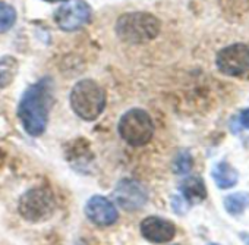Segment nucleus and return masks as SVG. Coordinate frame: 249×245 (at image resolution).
Listing matches in <instances>:
<instances>
[{
  "instance_id": "nucleus-14",
  "label": "nucleus",
  "mask_w": 249,
  "mask_h": 245,
  "mask_svg": "<svg viewBox=\"0 0 249 245\" xmlns=\"http://www.w3.org/2000/svg\"><path fill=\"white\" fill-rule=\"evenodd\" d=\"M17 22V11L12 5L0 2V34L9 31Z\"/></svg>"
},
{
  "instance_id": "nucleus-10",
  "label": "nucleus",
  "mask_w": 249,
  "mask_h": 245,
  "mask_svg": "<svg viewBox=\"0 0 249 245\" xmlns=\"http://www.w3.org/2000/svg\"><path fill=\"white\" fill-rule=\"evenodd\" d=\"M141 235L153 244L170 242L176 235V226L172 220L160 216H148L141 222Z\"/></svg>"
},
{
  "instance_id": "nucleus-16",
  "label": "nucleus",
  "mask_w": 249,
  "mask_h": 245,
  "mask_svg": "<svg viewBox=\"0 0 249 245\" xmlns=\"http://www.w3.org/2000/svg\"><path fill=\"white\" fill-rule=\"evenodd\" d=\"M192 165H194L192 156L188 151H182L176 156V159L173 162V170H175V173L185 175L192 169Z\"/></svg>"
},
{
  "instance_id": "nucleus-3",
  "label": "nucleus",
  "mask_w": 249,
  "mask_h": 245,
  "mask_svg": "<svg viewBox=\"0 0 249 245\" xmlns=\"http://www.w3.org/2000/svg\"><path fill=\"white\" fill-rule=\"evenodd\" d=\"M69 103L79 119L92 122L104 112L107 95L103 87L94 79H81L71 90Z\"/></svg>"
},
{
  "instance_id": "nucleus-11",
  "label": "nucleus",
  "mask_w": 249,
  "mask_h": 245,
  "mask_svg": "<svg viewBox=\"0 0 249 245\" xmlns=\"http://www.w3.org/2000/svg\"><path fill=\"white\" fill-rule=\"evenodd\" d=\"M180 194H182V198L186 201L188 206H192V204H199L202 203L205 198H207V187H205V182L202 181V178L199 176H189V178H185L182 182H180Z\"/></svg>"
},
{
  "instance_id": "nucleus-2",
  "label": "nucleus",
  "mask_w": 249,
  "mask_h": 245,
  "mask_svg": "<svg viewBox=\"0 0 249 245\" xmlns=\"http://www.w3.org/2000/svg\"><path fill=\"white\" fill-rule=\"evenodd\" d=\"M160 19L150 12H126L117 18L114 33L126 44H145L159 37Z\"/></svg>"
},
{
  "instance_id": "nucleus-7",
  "label": "nucleus",
  "mask_w": 249,
  "mask_h": 245,
  "mask_svg": "<svg viewBox=\"0 0 249 245\" xmlns=\"http://www.w3.org/2000/svg\"><path fill=\"white\" fill-rule=\"evenodd\" d=\"M217 69L227 76H242L249 72V46L234 43L221 49L215 56Z\"/></svg>"
},
{
  "instance_id": "nucleus-20",
  "label": "nucleus",
  "mask_w": 249,
  "mask_h": 245,
  "mask_svg": "<svg viewBox=\"0 0 249 245\" xmlns=\"http://www.w3.org/2000/svg\"><path fill=\"white\" fill-rule=\"evenodd\" d=\"M46 2H52L53 3V2H63V0H46Z\"/></svg>"
},
{
  "instance_id": "nucleus-4",
  "label": "nucleus",
  "mask_w": 249,
  "mask_h": 245,
  "mask_svg": "<svg viewBox=\"0 0 249 245\" xmlns=\"http://www.w3.org/2000/svg\"><path fill=\"white\" fill-rule=\"evenodd\" d=\"M117 132L131 147H142L154 137V122L148 112L135 107L122 114L117 124Z\"/></svg>"
},
{
  "instance_id": "nucleus-17",
  "label": "nucleus",
  "mask_w": 249,
  "mask_h": 245,
  "mask_svg": "<svg viewBox=\"0 0 249 245\" xmlns=\"http://www.w3.org/2000/svg\"><path fill=\"white\" fill-rule=\"evenodd\" d=\"M172 204H173L175 211H178L179 214H182V213L186 210V207H188L186 201H185L182 197H175V198H173V201H172Z\"/></svg>"
},
{
  "instance_id": "nucleus-5",
  "label": "nucleus",
  "mask_w": 249,
  "mask_h": 245,
  "mask_svg": "<svg viewBox=\"0 0 249 245\" xmlns=\"http://www.w3.org/2000/svg\"><path fill=\"white\" fill-rule=\"evenodd\" d=\"M18 210L27 222H46L56 210L54 194L47 187H34L22 194L18 203Z\"/></svg>"
},
{
  "instance_id": "nucleus-15",
  "label": "nucleus",
  "mask_w": 249,
  "mask_h": 245,
  "mask_svg": "<svg viewBox=\"0 0 249 245\" xmlns=\"http://www.w3.org/2000/svg\"><path fill=\"white\" fill-rule=\"evenodd\" d=\"M18 65L14 57H2L0 59V87H6L15 78Z\"/></svg>"
},
{
  "instance_id": "nucleus-8",
  "label": "nucleus",
  "mask_w": 249,
  "mask_h": 245,
  "mask_svg": "<svg viewBox=\"0 0 249 245\" xmlns=\"http://www.w3.org/2000/svg\"><path fill=\"white\" fill-rule=\"evenodd\" d=\"M113 197L120 208L126 211H137L147 204L148 191L140 181L124 178L117 182Z\"/></svg>"
},
{
  "instance_id": "nucleus-1",
  "label": "nucleus",
  "mask_w": 249,
  "mask_h": 245,
  "mask_svg": "<svg viewBox=\"0 0 249 245\" xmlns=\"http://www.w3.org/2000/svg\"><path fill=\"white\" fill-rule=\"evenodd\" d=\"M52 97L53 84L50 78H43L24 91L18 104V119L25 132L31 137L44 134L49 124Z\"/></svg>"
},
{
  "instance_id": "nucleus-9",
  "label": "nucleus",
  "mask_w": 249,
  "mask_h": 245,
  "mask_svg": "<svg viewBox=\"0 0 249 245\" xmlns=\"http://www.w3.org/2000/svg\"><path fill=\"white\" fill-rule=\"evenodd\" d=\"M85 216L95 226L107 227L117 222L119 211L108 198L103 195H94L85 204Z\"/></svg>"
},
{
  "instance_id": "nucleus-21",
  "label": "nucleus",
  "mask_w": 249,
  "mask_h": 245,
  "mask_svg": "<svg viewBox=\"0 0 249 245\" xmlns=\"http://www.w3.org/2000/svg\"><path fill=\"white\" fill-rule=\"evenodd\" d=\"M208 245H218V244H208Z\"/></svg>"
},
{
  "instance_id": "nucleus-18",
  "label": "nucleus",
  "mask_w": 249,
  "mask_h": 245,
  "mask_svg": "<svg viewBox=\"0 0 249 245\" xmlns=\"http://www.w3.org/2000/svg\"><path fill=\"white\" fill-rule=\"evenodd\" d=\"M239 124H240L243 128L249 130V109L242 110V113L239 114Z\"/></svg>"
},
{
  "instance_id": "nucleus-19",
  "label": "nucleus",
  "mask_w": 249,
  "mask_h": 245,
  "mask_svg": "<svg viewBox=\"0 0 249 245\" xmlns=\"http://www.w3.org/2000/svg\"><path fill=\"white\" fill-rule=\"evenodd\" d=\"M243 239L246 241V244L249 245V235H243Z\"/></svg>"
},
{
  "instance_id": "nucleus-13",
  "label": "nucleus",
  "mask_w": 249,
  "mask_h": 245,
  "mask_svg": "<svg viewBox=\"0 0 249 245\" xmlns=\"http://www.w3.org/2000/svg\"><path fill=\"white\" fill-rule=\"evenodd\" d=\"M249 207V192H234L224 198V208L231 216L242 214Z\"/></svg>"
},
{
  "instance_id": "nucleus-12",
  "label": "nucleus",
  "mask_w": 249,
  "mask_h": 245,
  "mask_svg": "<svg viewBox=\"0 0 249 245\" xmlns=\"http://www.w3.org/2000/svg\"><path fill=\"white\" fill-rule=\"evenodd\" d=\"M213 181L214 184L220 188V189H229L233 188L237 181H239V173L237 170L227 162H220L214 166L213 172H211Z\"/></svg>"
},
{
  "instance_id": "nucleus-6",
  "label": "nucleus",
  "mask_w": 249,
  "mask_h": 245,
  "mask_svg": "<svg viewBox=\"0 0 249 245\" xmlns=\"http://www.w3.org/2000/svg\"><path fill=\"white\" fill-rule=\"evenodd\" d=\"M92 18V9L85 0H63L54 12V21L63 31L72 33L84 28Z\"/></svg>"
}]
</instances>
